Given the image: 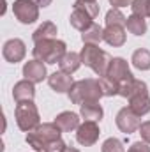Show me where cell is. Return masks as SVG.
I'll list each match as a JSON object with an SVG mask.
<instances>
[{"label": "cell", "instance_id": "obj_1", "mask_svg": "<svg viewBox=\"0 0 150 152\" xmlns=\"http://www.w3.org/2000/svg\"><path fill=\"white\" fill-rule=\"evenodd\" d=\"M99 11L101 7L95 0H76L73 12L69 16V23L73 28L83 32L94 23V20L99 16Z\"/></svg>", "mask_w": 150, "mask_h": 152}, {"label": "cell", "instance_id": "obj_2", "mask_svg": "<svg viewBox=\"0 0 150 152\" xmlns=\"http://www.w3.org/2000/svg\"><path fill=\"white\" fill-rule=\"evenodd\" d=\"M69 99L73 104H83V103H92V101H99L104 94H103V88H101V83L99 80H94V78H85V80H79L74 81V85L71 87V90L67 92Z\"/></svg>", "mask_w": 150, "mask_h": 152}, {"label": "cell", "instance_id": "obj_3", "mask_svg": "<svg viewBox=\"0 0 150 152\" xmlns=\"http://www.w3.org/2000/svg\"><path fill=\"white\" fill-rule=\"evenodd\" d=\"M60 129L55 122H44L39 124L37 127L30 133H27V143L28 147H32L36 152H46V149L50 147V143L60 140Z\"/></svg>", "mask_w": 150, "mask_h": 152}, {"label": "cell", "instance_id": "obj_4", "mask_svg": "<svg viewBox=\"0 0 150 152\" xmlns=\"http://www.w3.org/2000/svg\"><path fill=\"white\" fill-rule=\"evenodd\" d=\"M79 57H81V64H85L87 67H90L99 78L108 73L111 57H110V53H106L104 50H101L97 44H85L83 50H81V53H79Z\"/></svg>", "mask_w": 150, "mask_h": 152}, {"label": "cell", "instance_id": "obj_5", "mask_svg": "<svg viewBox=\"0 0 150 152\" xmlns=\"http://www.w3.org/2000/svg\"><path fill=\"white\" fill-rule=\"evenodd\" d=\"M66 48H67L66 42L60 41V39H46V41L36 42V46L32 50V55H34L36 60H41L44 64H57L67 53Z\"/></svg>", "mask_w": 150, "mask_h": 152}, {"label": "cell", "instance_id": "obj_6", "mask_svg": "<svg viewBox=\"0 0 150 152\" xmlns=\"http://www.w3.org/2000/svg\"><path fill=\"white\" fill-rule=\"evenodd\" d=\"M14 117H16V124L21 131L30 133L41 124V117H39V110L34 104V101H21L16 104L14 110Z\"/></svg>", "mask_w": 150, "mask_h": 152}, {"label": "cell", "instance_id": "obj_7", "mask_svg": "<svg viewBox=\"0 0 150 152\" xmlns=\"http://www.w3.org/2000/svg\"><path fill=\"white\" fill-rule=\"evenodd\" d=\"M12 12L16 20L23 25H30L39 20V5L34 0H14Z\"/></svg>", "mask_w": 150, "mask_h": 152}, {"label": "cell", "instance_id": "obj_8", "mask_svg": "<svg viewBox=\"0 0 150 152\" xmlns=\"http://www.w3.org/2000/svg\"><path fill=\"white\" fill-rule=\"evenodd\" d=\"M104 76H110L111 80H115V81L120 85V88L125 87L127 83H131V81L134 80V76H133L131 69H129L127 60L122 58V57H115V58H111L110 67H108V73H106ZM118 92H120V90H118Z\"/></svg>", "mask_w": 150, "mask_h": 152}, {"label": "cell", "instance_id": "obj_9", "mask_svg": "<svg viewBox=\"0 0 150 152\" xmlns=\"http://www.w3.org/2000/svg\"><path fill=\"white\" fill-rule=\"evenodd\" d=\"M115 122H117V127L125 133V134H133L134 131L140 129L141 126V115H138L131 106H124L117 117H115Z\"/></svg>", "mask_w": 150, "mask_h": 152}, {"label": "cell", "instance_id": "obj_10", "mask_svg": "<svg viewBox=\"0 0 150 152\" xmlns=\"http://www.w3.org/2000/svg\"><path fill=\"white\" fill-rule=\"evenodd\" d=\"M99 134H101V129H99L97 122H90V120H85V122L79 124V127L76 129V140H78V143L83 145V147L94 145V143L99 140Z\"/></svg>", "mask_w": 150, "mask_h": 152}, {"label": "cell", "instance_id": "obj_11", "mask_svg": "<svg viewBox=\"0 0 150 152\" xmlns=\"http://www.w3.org/2000/svg\"><path fill=\"white\" fill-rule=\"evenodd\" d=\"M25 55H27V46H25V42L21 39H18V37L9 39L4 44V48H2V57L7 62H11V64L21 62L25 58Z\"/></svg>", "mask_w": 150, "mask_h": 152}, {"label": "cell", "instance_id": "obj_12", "mask_svg": "<svg viewBox=\"0 0 150 152\" xmlns=\"http://www.w3.org/2000/svg\"><path fill=\"white\" fill-rule=\"evenodd\" d=\"M23 76L25 80L32 81V83H41L42 80H46L48 76V71H46V66L44 62L41 60H28L25 66H23Z\"/></svg>", "mask_w": 150, "mask_h": 152}, {"label": "cell", "instance_id": "obj_13", "mask_svg": "<svg viewBox=\"0 0 150 152\" xmlns=\"http://www.w3.org/2000/svg\"><path fill=\"white\" fill-rule=\"evenodd\" d=\"M48 85L57 94H64V92H69L71 90V87L74 85V80H73L71 75H67L64 71H57V73L48 76Z\"/></svg>", "mask_w": 150, "mask_h": 152}, {"label": "cell", "instance_id": "obj_14", "mask_svg": "<svg viewBox=\"0 0 150 152\" xmlns=\"http://www.w3.org/2000/svg\"><path fill=\"white\" fill-rule=\"evenodd\" d=\"M36 83L28 81V80H21L14 85L12 88V97L16 103H21V101H34L36 97Z\"/></svg>", "mask_w": 150, "mask_h": 152}, {"label": "cell", "instance_id": "obj_15", "mask_svg": "<svg viewBox=\"0 0 150 152\" xmlns=\"http://www.w3.org/2000/svg\"><path fill=\"white\" fill-rule=\"evenodd\" d=\"M125 27L122 25H110V27H104V41L113 46V48H120L125 44Z\"/></svg>", "mask_w": 150, "mask_h": 152}, {"label": "cell", "instance_id": "obj_16", "mask_svg": "<svg viewBox=\"0 0 150 152\" xmlns=\"http://www.w3.org/2000/svg\"><path fill=\"white\" fill-rule=\"evenodd\" d=\"M55 124L58 126V129L62 133H71L79 127L81 122H79V115L74 112H62L60 115L55 117Z\"/></svg>", "mask_w": 150, "mask_h": 152}, {"label": "cell", "instance_id": "obj_17", "mask_svg": "<svg viewBox=\"0 0 150 152\" xmlns=\"http://www.w3.org/2000/svg\"><path fill=\"white\" fill-rule=\"evenodd\" d=\"M79 115L85 118V120H90V122H99L104 115L103 106L99 104V101H92V103H83L79 106Z\"/></svg>", "mask_w": 150, "mask_h": 152}, {"label": "cell", "instance_id": "obj_18", "mask_svg": "<svg viewBox=\"0 0 150 152\" xmlns=\"http://www.w3.org/2000/svg\"><path fill=\"white\" fill-rule=\"evenodd\" d=\"M58 66H60V71H64L67 75H73V73H76L79 69V66H81V57L76 51H67L62 57V60L58 62Z\"/></svg>", "mask_w": 150, "mask_h": 152}, {"label": "cell", "instance_id": "obj_19", "mask_svg": "<svg viewBox=\"0 0 150 152\" xmlns=\"http://www.w3.org/2000/svg\"><path fill=\"white\" fill-rule=\"evenodd\" d=\"M81 41L85 44H99L101 41H104V28L97 23H92L87 30L81 32Z\"/></svg>", "mask_w": 150, "mask_h": 152}, {"label": "cell", "instance_id": "obj_20", "mask_svg": "<svg viewBox=\"0 0 150 152\" xmlns=\"http://www.w3.org/2000/svg\"><path fill=\"white\" fill-rule=\"evenodd\" d=\"M57 37V25L53 21H44L42 25H39L37 30L32 34L34 42H41L46 39H55Z\"/></svg>", "mask_w": 150, "mask_h": 152}, {"label": "cell", "instance_id": "obj_21", "mask_svg": "<svg viewBox=\"0 0 150 152\" xmlns=\"http://www.w3.org/2000/svg\"><path fill=\"white\" fill-rule=\"evenodd\" d=\"M125 28L133 36H143L147 32V21H145V18H141L138 14H131L125 21Z\"/></svg>", "mask_w": 150, "mask_h": 152}, {"label": "cell", "instance_id": "obj_22", "mask_svg": "<svg viewBox=\"0 0 150 152\" xmlns=\"http://www.w3.org/2000/svg\"><path fill=\"white\" fill-rule=\"evenodd\" d=\"M131 62H133V66H134L136 69H140V71H149L150 69V51L145 50V48L136 50V51L133 53V57H131Z\"/></svg>", "mask_w": 150, "mask_h": 152}, {"label": "cell", "instance_id": "obj_23", "mask_svg": "<svg viewBox=\"0 0 150 152\" xmlns=\"http://www.w3.org/2000/svg\"><path fill=\"white\" fill-rule=\"evenodd\" d=\"M99 83H101V88H103V94L106 97H111V96H118V90H120V85L111 80L110 76H101L99 78Z\"/></svg>", "mask_w": 150, "mask_h": 152}, {"label": "cell", "instance_id": "obj_24", "mask_svg": "<svg viewBox=\"0 0 150 152\" xmlns=\"http://www.w3.org/2000/svg\"><path fill=\"white\" fill-rule=\"evenodd\" d=\"M106 27H110V25H122V27H125V21H127V18L122 14V11L120 9H117V7H111L108 12H106Z\"/></svg>", "mask_w": 150, "mask_h": 152}, {"label": "cell", "instance_id": "obj_25", "mask_svg": "<svg viewBox=\"0 0 150 152\" xmlns=\"http://www.w3.org/2000/svg\"><path fill=\"white\" fill-rule=\"evenodd\" d=\"M131 9L133 14H138L141 18H150V0H133Z\"/></svg>", "mask_w": 150, "mask_h": 152}, {"label": "cell", "instance_id": "obj_26", "mask_svg": "<svg viewBox=\"0 0 150 152\" xmlns=\"http://www.w3.org/2000/svg\"><path fill=\"white\" fill-rule=\"evenodd\" d=\"M101 152H127V151H125L122 140H118V138H108V140H104V143L101 147Z\"/></svg>", "mask_w": 150, "mask_h": 152}, {"label": "cell", "instance_id": "obj_27", "mask_svg": "<svg viewBox=\"0 0 150 152\" xmlns=\"http://www.w3.org/2000/svg\"><path fill=\"white\" fill-rule=\"evenodd\" d=\"M140 136H141V140L145 142V143H150V120L147 122H141V126H140Z\"/></svg>", "mask_w": 150, "mask_h": 152}, {"label": "cell", "instance_id": "obj_28", "mask_svg": "<svg viewBox=\"0 0 150 152\" xmlns=\"http://www.w3.org/2000/svg\"><path fill=\"white\" fill-rule=\"evenodd\" d=\"M127 152H150V147H149V143H145V142H134L127 149Z\"/></svg>", "mask_w": 150, "mask_h": 152}, {"label": "cell", "instance_id": "obj_29", "mask_svg": "<svg viewBox=\"0 0 150 152\" xmlns=\"http://www.w3.org/2000/svg\"><path fill=\"white\" fill-rule=\"evenodd\" d=\"M66 142H62V140H57V142H53V143H50V147L46 149V152H64L66 151Z\"/></svg>", "mask_w": 150, "mask_h": 152}, {"label": "cell", "instance_id": "obj_30", "mask_svg": "<svg viewBox=\"0 0 150 152\" xmlns=\"http://www.w3.org/2000/svg\"><path fill=\"white\" fill-rule=\"evenodd\" d=\"M110 4H111L113 7L120 9V7H127V5H131V0H110Z\"/></svg>", "mask_w": 150, "mask_h": 152}, {"label": "cell", "instance_id": "obj_31", "mask_svg": "<svg viewBox=\"0 0 150 152\" xmlns=\"http://www.w3.org/2000/svg\"><path fill=\"white\" fill-rule=\"evenodd\" d=\"M36 4H37L39 7H48L50 4H51V0H34Z\"/></svg>", "mask_w": 150, "mask_h": 152}, {"label": "cell", "instance_id": "obj_32", "mask_svg": "<svg viewBox=\"0 0 150 152\" xmlns=\"http://www.w3.org/2000/svg\"><path fill=\"white\" fill-rule=\"evenodd\" d=\"M64 152H79L78 149H74V147H66V151Z\"/></svg>", "mask_w": 150, "mask_h": 152}]
</instances>
